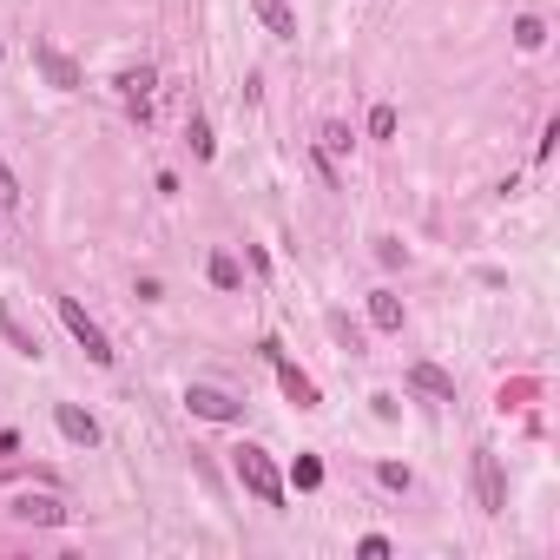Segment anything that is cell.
Segmentation results:
<instances>
[{
	"instance_id": "6da1fadb",
	"label": "cell",
	"mask_w": 560,
	"mask_h": 560,
	"mask_svg": "<svg viewBox=\"0 0 560 560\" xmlns=\"http://www.w3.org/2000/svg\"><path fill=\"white\" fill-rule=\"evenodd\" d=\"M231 475H238L244 488H251L257 501H264V508H284V475H277V462H271V455H264L257 442L231 448Z\"/></svg>"
},
{
	"instance_id": "7a4b0ae2",
	"label": "cell",
	"mask_w": 560,
	"mask_h": 560,
	"mask_svg": "<svg viewBox=\"0 0 560 560\" xmlns=\"http://www.w3.org/2000/svg\"><path fill=\"white\" fill-rule=\"evenodd\" d=\"M60 323H66V330H73V343H80V350L93 356L99 369L112 363V343H106V330H99V323H93V317H86V310H80V297H60Z\"/></svg>"
},
{
	"instance_id": "3957f363",
	"label": "cell",
	"mask_w": 560,
	"mask_h": 560,
	"mask_svg": "<svg viewBox=\"0 0 560 560\" xmlns=\"http://www.w3.org/2000/svg\"><path fill=\"white\" fill-rule=\"evenodd\" d=\"M185 409H192L198 422H238V416H244V402L224 396V389H211V383H192V389H185Z\"/></svg>"
},
{
	"instance_id": "277c9868",
	"label": "cell",
	"mask_w": 560,
	"mask_h": 560,
	"mask_svg": "<svg viewBox=\"0 0 560 560\" xmlns=\"http://www.w3.org/2000/svg\"><path fill=\"white\" fill-rule=\"evenodd\" d=\"M264 356H271V363H277V383H284V396H290V402H297V409H317V383H310L304 369L290 363V356H284V350H277V343H264Z\"/></svg>"
},
{
	"instance_id": "5b68a950",
	"label": "cell",
	"mask_w": 560,
	"mask_h": 560,
	"mask_svg": "<svg viewBox=\"0 0 560 560\" xmlns=\"http://www.w3.org/2000/svg\"><path fill=\"white\" fill-rule=\"evenodd\" d=\"M33 66H40V73H47V86H60V93H73V86H80V66L66 60L53 40H40V47H33Z\"/></svg>"
},
{
	"instance_id": "8992f818",
	"label": "cell",
	"mask_w": 560,
	"mask_h": 560,
	"mask_svg": "<svg viewBox=\"0 0 560 560\" xmlns=\"http://www.w3.org/2000/svg\"><path fill=\"white\" fill-rule=\"evenodd\" d=\"M475 488H481V508H488V514L508 508V481H501V462H495V455H475Z\"/></svg>"
},
{
	"instance_id": "52a82bcc",
	"label": "cell",
	"mask_w": 560,
	"mask_h": 560,
	"mask_svg": "<svg viewBox=\"0 0 560 560\" xmlns=\"http://www.w3.org/2000/svg\"><path fill=\"white\" fill-rule=\"evenodd\" d=\"M152 86H159V73H152V66H126V73H119V99H126L132 112H152Z\"/></svg>"
},
{
	"instance_id": "ba28073f",
	"label": "cell",
	"mask_w": 560,
	"mask_h": 560,
	"mask_svg": "<svg viewBox=\"0 0 560 560\" xmlns=\"http://www.w3.org/2000/svg\"><path fill=\"white\" fill-rule=\"evenodd\" d=\"M317 159H323V172H330V185H336V178H343V159H350V126L330 119V126L317 132Z\"/></svg>"
},
{
	"instance_id": "9c48e42d",
	"label": "cell",
	"mask_w": 560,
	"mask_h": 560,
	"mask_svg": "<svg viewBox=\"0 0 560 560\" xmlns=\"http://www.w3.org/2000/svg\"><path fill=\"white\" fill-rule=\"evenodd\" d=\"M53 422H60V435H66L73 448H93V442H99V422L86 416L80 402H60V409H53Z\"/></svg>"
},
{
	"instance_id": "30bf717a",
	"label": "cell",
	"mask_w": 560,
	"mask_h": 560,
	"mask_svg": "<svg viewBox=\"0 0 560 560\" xmlns=\"http://www.w3.org/2000/svg\"><path fill=\"white\" fill-rule=\"evenodd\" d=\"M14 514H20V521H33V528H60V521H66V508L53 495H20Z\"/></svg>"
},
{
	"instance_id": "8fae6325",
	"label": "cell",
	"mask_w": 560,
	"mask_h": 560,
	"mask_svg": "<svg viewBox=\"0 0 560 560\" xmlns=\"http://www.w3.org/2000/svg\"><path fill=\"white\" fill-rule=\"evenodd\" d=\"M409 383H416L422 396H442V402H455V376H448V369H435V363H416V369H409Z\"/></svg>"
},
{
	"instance_id": "7c38bea8",
	"label": "cell",
	"mask_w": 560,
	"mask_h": 560,
	"mask_svg": "<svg viewBox=\"0 0 560 560\" xmlns=\"http://www.w3.org/2000/svg\"><path fill=\"white\" fill-rule=\"evenodd\" d=\"M257 14H264V27H271L277 40H297V7H290V0H257Z\"/></svg>"
},
{
	"instance_id": "4fadbf2b",
	"label": "cell",
	"mask_w": 560,
	"mask_h": 560,
	"mask_svg": "<svg viewBox=\"0 0 560 560\" xmlns=\"http://www.w3.org/2000/svg\"><path fill=\"white\" fill-rule=\"evenodd\" d=\"M369 323H376V330H402V297H389V290H369Z\"/></svg>"
},
{
	"instance_id": "5bb4252c",
	"label": "cell",
	"mask_w": 560,
	"mask_h": 560,
	"mask_svg": "<svg viewBox=\"0 0 560 560\" xmlns=\"http://www.w3.org/2000/svg\"><path fill=\"white\" fill-rule=\"evenodd\" d=\"M0 330H7V343H14L20 356H40V336H33V330H27V323H20L7 304H0Z\"/></svg>"
},
{
	"instance_id": "9a60e30c",
	"label": "cell",
	"mask_w": 560,
	"mask_h": 560,
	"mask_svg": "<svg viewBox=\"0 0 560 560\" xmlns=\"http://www.w3.org/2000/svg\"><path fill=\"white\" fill-rule=\"evenodd\" d=\"M514 47H521V53H541V47H547V20H541V14H521V20H514Z\"/></svg>"
},
{
	"instance_id": "2e32d148",
	"label": "cell",
	"mask_w": 560,
	"mask_h": 560,
	"mask_svg": "<svg viewBox=\"0 0 560 560\" xmlns=\"http://www.w3.org/2000/svg\"><path fill=\"white\" fill-rule=\"evenodd\" d=\"M205 271H211V284H218V290H238L244 284V271H238V257H231V251H211Z\"/></svg>"
},
{
	"instance_id": "e0dca14e",
	"label": "cell",
	"mask_w": 560,
	"mask_h": 560,
	"mask_svg": "<svg viewBox=\"0 0 560 560\" xmlns=\"http://www.w3.org/2000/svg\"><path fill=\"white\" fill-rule=\"evenodd\" d=\"M185 139H192V152H198V159H211V152H218V139H211V126H205V119H185Z\"/></svg>"
},
{
	"instance_id": "ac0fdd59",
	"label": "cell",
	"mask_w": 560,
	"mask_h": 560,
	"mask_svg": "<svg viewBox=\"0 0 560 560\" xmlns=\"http://www.w3.org/2000/svg\"><path fill=\"white\" fill-rule=\"evenodd\" d=\"M290 481H297V488H323V462H317V455H297Z\"/></svg>"
},
{
	"instance_id": "d6986e66",
	"label": "cell",
	"mask_w": 560,
	"mask_h": 560,
	"mask_svg": "<svg viewBox=\"0 0 560 560\" xmlns=\"http://www.w3.org/2000/svg\"><path fill=\"white\" fill-rule=\"evenodd\" d=\"M396 132V106H376L369 112V139H389Z\"/></svg>"
},
{
	"instance_id": "ffe728a7",
	"label": "cell",
	"mask_w": 560,
	"mask_h": 560,
	"mask_svg": "<svg viewBox=\"0 0 560 560\" xmlns=\"http://www.w3.org/2000/svg\"><path fill=\"white\" fill-rule=\"evenodd\" d=\"M356 554H363V560H389V541H383V534H363V541H356Z\"/></svg>"
},
{
	"instance_id": "44dd1931",
	"label": "cell",
	"mask_w": 560,
	"mask_h": 560,
	"mask_svg": "<svg viewBox=\"0 0 560 560\" xmlns=\"http://www.w3.org/2000/svg\"><path fill=\"white\" fill-rule=\"evenodd\" d=\"M14 205H20V185H14V172L0 165V211H14Z\"/></svg>"
},
{
	"instance_id": "7402d4cb",
	"label": "cell",
	"mask_w": 560,
	"mask_h": 560,
	"mask_svg": "<svg viewBox=\"0 0 560 560\" xmlns=\"http://www.w3.org/2000/svg\"><path fill=\"white\" fill-rule=\"evenodd\" d=\"M376 475H383V488H409V468H402V462H383Z\"/></svg>"
},
{
	"instance_id": "603a6c76",
	"label": "cell",
	"mask_w": 560,
	"mask_h": 560,
	"mask_svg": "<svg viewBox=\"0 0 560 560\" xmlns=\"http://www.w3.org/2000/svg\"><path fill=\"white\" fill-rule=\"evenodd\" d=\"M376 257H383V264H409V251H402L396 238H376Z\"/></svg>"
}]
</instances>
